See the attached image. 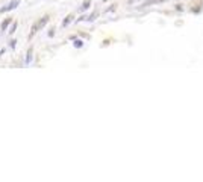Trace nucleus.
Segmentation results:
<instances>
[{
	"instance_id": "nucleus-1",
	"label": "nucleus",
	"mask_w": 203,
	"mask_h": 182,
	"mask_svg": "<svg viewBox=\"0 0 203 182\" xmlns=\"http://www.w3.org/2000/svg\"><path fill=\"white\" fill-rule=\"evenodd\" d=\"M47 21H49V15H44L41 20H39V21L37 23V24H33V28H32V32H30V37L33 35V33H35V32H38L39 29H43L44 28V26L47 24Z\"/></svg>"
},
{
	"instance_id": "nucleus-2",
	"label": "nucleus",
	"mask_w": 203,
	"mask_h": 182,
	"mask_svg": "<svg viewBox=\"0 0 203 182\" xmlns=\"http://www.w3.org/2000/svg\"><path fill=\"white\" fill-rule=\"evenodd\" d=\"M18 5V2H14V3H11V5H8L6 8H3V9H0V12H5V11H9V9H14L15 6Z\"/></svg>"
},
{
	"instance_id": "nucleus-3",
	"label": "nucleus",
	"mask_w": 203,
	"mask_h": 182,
	"mask_svg": "<svg viewBox=\"0 0 203 182\" xmlns=\"http://www.w3.org/2000/svg\"><path fill=\"white\" fill-rule=\"evenodd\" d=\"M11 21H12L11 18H6L5 21H3V24H2V30H5L6 28H8V26H9V23H11Z\"/></svg>"
},
{
	"instance_id": "nucleus-4",
	"label": "nucleus",
	"mask_w": 203,
	"mask_h": 182,
	"mask_svg": "<svg viewBox=\"0 0 203 182\" xmlns=\"http://www.w3.org/2000/svg\"><path fill=\"white\" fill-rule=\"evenodd\" d=\"M71 20H73V15H71V14H70V15H67V18L64 20V23H62V24H64V26H67V24H68V23L71 21Z\"/></svg>"
},
{
	"instance_id": "nucleus-5",
	"label": "nucleus",
	"mask_w": 203,
	"mask_h": 182,
	"mask_svg": "<svg viewBox=\"0 0 203 182\" xmlns=\"http://www.w3.org/2000/svg\"><path fill=\"white\" fill-rule=\"evenodd\" d=\"M30 59H32V49L28 50V58H26V62L29 64V62H30Z\"/></svg>"
},
{
	"instance_id": "nucleus-6",
	"label": "nucleus",
	"mask_w": 203,
	"mask_h": 182,
	"mask_svg": "<svg viewBox=\"0 0 203 182\" xmlns=\"http://www.w3.org/2000/svg\"><path fill=\"white\" fill-rule=\"evenodd\" d=\"M88 6H90V2H85V3H84V6H82V9H86Z\"/></svg>"
},
{
	"instance_id": "nucleus-7",
	"label": "nucleus",
	"mask_w": 203,
	"mask_h": 182,
	"mask_svg": "<svg viewBox=\"0 0 203 182\" xmlns=\"http://www.w3.org/2000/svg\"><path fill=\"white\" fill-rule=\"evenodd\" d=\"M82 46V41H76V47H80Z\"/></svg>"
}]
</instances>
